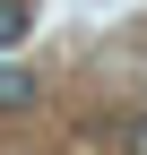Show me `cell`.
<instances>
[{"label": "cell", "instance_id": "cell-1", "mask_svg": "<svg viewBox=\"0 0 147 155\" xmlns=\"http://www.w3.org/2000/svg\"><path fill=\"white\" fill-rule=\"evenodd\" d=\"M35 35V0H0V52H17Z\"/></svg>", "mask_w": 147, "mask_h": 155}, {"label": "cell", "instance_id": "cell-2", "mask_svg": "<svg viewBox=\"0 0 147 155\" xmlns=\"http://www.w3.org/2000/svg\"><path fill=\"white\" fill-rule=\"evenodd\" d=\"M35 104V69H0V112H26Z\"/></svg>", "mask_w": 147, "mask_h": 155}, {"label": "cell", "instance_id": "cell-3", "mask_svg": "<svg viewBox=\"0 0 147 155\" xmlns=\"http://www.w3.org/2000/svg\"><path fill=\"white\" fill-rule=\"evenodd\" d=\"M121 155H147V112H130V121H121Z\"/></svg>", "mask_w": 147, "mask_h": 155}]
</instances>
